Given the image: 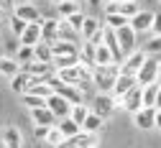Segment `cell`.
Instances as JSON below:
<instances>
[{"label":"cell","mask_w":161,"mask_h":148,"mask_svg":"<svg viewBox=\"0 0 161 148\" xmlns=\"http://www.w3.org/2000/svg\"><path fill=\"white\" fill-rule=\"evenodd\" d=\"M120 77V64H108V67H95L92 72V84L105 92V95H113V87H115V79Z\"/></svg>","instance_id":"obj_1"},{"label":"cell","mask_w":161,"mask_h":148,"mask_svg":"<svg viewBox=\"0 0 161 148\" xmlns=\"http://www.w3.org/2000/svg\"><path fill=\"white\" fill-rule=\"evenodd\" d=\"M158 79H161V61H158L156 56H148L146 64L138 69L136 82H138V87H148V84L158 82Z\"/></svg>","instance_id":"obj_2"},{"label":"cell","mask_w":161,"mask_h":148,"mask_svg":"<svg viewBox=\"0 0 161 148\" xmlns=\"http://www.w3.org/2000/svg\"><path fill=\"white\" fill-rule=\"evenodd\" d=\"M90 110L95 112V115H100L103 120H108L115 110H118V100L113 97V95H105V92H97L95 97H92V105H90Z\"/></svg>","instance_id":"obj_3"},{"label":"cell","mask_w":161,"mask_h":148,"mask_svg":"<svg viewBox=\"0 0 161 148\" xmlns=\"http://www.w3.org/2000/svg\"><path fill=\"white\" fill-rule=\"evenodd\" d=\"M146 59H148V54H146L143 49H136L133 54H128V56L123 59V64H120V74H130V77H136L138 69L146 64Z\"/></svg>","instance_id":"obj_4"},{"label":"cell","mask_w":161,"mask_h":148,"mask_svg":"<svg viewBox=\"0 0 161 148\" xmlns=\"http://www.w3.org/2000/svg\"><path fill=\"white\" fill-rule=\"evenodd\" d=\"M115 36H118V44H120V51H123V56H128V54H133L138 46V33L130 28V23L128 26H123V28H118L115 31Z\"/></svg>","instance_id":"obj_5"},{"label":"cell","mask_w":161,"mask_h":148,"mask_svg":"<svg viewBox=\"0 0 161 148\" xmlns=\"http://www.w3.org/2000/svg\"><path fill=\"white\" fill-rule=\"evenodd\" d=\"M118 107L128 110L130 115H136L138 110H143V87H138V84H136L123 100H118Z\"/></svg>","instance_id":"obj_6"},{"label":"cell","mask_w":161,"mask_h":148,"mask_svg":"<svg viewBox=\"0 0 161 148\" xmlns=\"http://www.w3.org/2000/svg\"><path fill=\"white\" fill-rule=\"evenodd\" d=\"M46 107L54 112V118H56V123H59V120H64V118L72 115V107H74V105H72L69 100H64L62 95H56V92H54V95L46 100Z\"/></svg>","instance_id":"obj_7"},{"label":"cell","mask_w":161,"mask_h":148,"mask_svg":"<svg viewBox=\"0 0 161 148\" xmlns=\"http://www.w3.org/2000/svg\"><path fill=\"white\" fill-rule=\"evenodd\" d=\"M59 26H62L59 18H44L41 20V41H44V44L54 46L59 41Z\"/></svg>","instance_id":"obj_8"},{"label":"cell","mask_w":161,"mask_h":148,"mask_svg":"<svg viewBox=\"0 0 161 148\" xmlns=\"http://www.w3.org/2000/svg\"><path fill=\"white\" fill-rule=\"evenodd\" d=\"M13 13L18 15V18H23L26 20V23H41V13H38V8L33 5V3H26V0H23V3H18L15 8H13Z\"/></svg>","instance_id":"obj_9"},{"label":"cell","mask_w":161,"mask_h":148,"mask_svg":"<svg viewBox=\"0 0 161 148\" xmlns=\"http://www.w3.org/2000/svg\"><path fill=\"white\" fill-rule=\"evenodd\" d=\"M133 125L141 130H151L156 128V107H143L133 115Z\"/></svg>","instance_id":"obj_10"},{"label":"cell","mask_w":161,"mask_h":148,"mask_svg":"<svg viewBox=\"0 0 161 148\" xmlns=\"http://www.w3.org/2000/svg\"><path fill=\"white\" fill-rule=\"evenodd\" d=\"M151 26H153V13L151 10H141L138 15L130 18V28L136 33H151Z\"/></svg>","instance_id":"obj_11"},{"label":"cell","mask_w":161,"mask_h":148,"mask_svg":"<svg viewBox=\"0 0 161 148\" xmlns=\"http://www.w3.org/2000/svg\"><path fill=\"white\" fill-rule=\"evenodd\" d=\"M136 84H138V82H136V77H130V74H120V77L115 79L113 97H115V100H123V97H125V95L136 87Z\"/></svg>","instance_id":"obj_12"},{"label":"cell","mask_w":161,"mask_h":148,"mask_svg":"<svg viewBox=\"0 0 161 148\" xmlns=\"http://www.w3.org/2000/svg\"><path fill=\"white\" fill-rule=\"evenodd\" d=\"M31 120H33V125H38V128H54V125H56V118H54V112L49 107L31 110Z\"/></svg>","instance_id":"obj_13"},{"label":"cell","mask_w":161,"mask_h":148,"mask_svg":"<svg viewBox=\"0 0 161 148\" xmlns=\"http://www.w3.org/2000/svg\"><path fill=\"white\" fill-rule=\"evenodd\" d=\"M18 41H21V46H38L41 44V23H28Z\"/></svg>","instance_id":"obj_14"},{"label":"cell","mask_w":161,"mask_h":148,"mask_svg":"<svg viewBox=\"0 0 161 148\" xmlns=\"http://www.w3.org/2000/svg\"><path fill=\"white\" fill-rule=\"evenodd\" d=\"M54 59H62V56H79V44H72V41H56L51 46Z\"/></svg>","instance_id":"obj_15"},{"label":"cell","mask_w":161,"mask_h":148,"mask_svg":"<svg viewBox=\"0 0 161 148\" xmlns=\"http://www.w3.org/2000/svg\"><path fill=\"white\" fill-rule=\"evenodd\" d=\"M103 26H105V23H100L97 18L87 15V18H85V23H82V28H79V38H82V41H92V36H95L100 28H103Z\"/></svg>","instance_id":"obj_16"},{"label":"cell","mask_w":161,"mask_h":148,"mask_svg":"<svg viewBox=\"0 0 161 148\" xmlns=\"http://www.w3.org/2000/svg\"><path fill=\"white\" fill-rule=\"evenodd\" d=\"M31 84H33V77H31V74H26V72H18V74L10 79V90H13V92H18V95H26Z\"/></svg>","instance_id":"obj_17"},{"label":"cell","mask_w":161,"mask_h":148,"mask_svg":"<svg viewBox=\"0 0 161 148\" xmlns=\"http://www.w3.org/2000/svg\"><path fill=\"white\" fill-rule=\"evenodd\" d=\"M21 143H23L21 130H18L15 125H8L5 133H3V148H21Z\"/></svg>","instance_id":"obj_18"},{"label":"cell","mask_w":161,"mask_h":148,"mask_svg":"<svg viewBox=\"0 0 161 148\" xmlns=\"http://www.w3.org/2000/svg\"><path fill=\"white\" fill-rule=\"evenodd\" d=\"M56 128L62 130V135H64L67 140H72V138H77L79 133H82V125H77L72 118H64V120H59V123H56Z\"/></svg>","instance_id":"obj_19"},{"label":"cell","mask_w":161,"mask_h":148,"mask_svg":"<svg viewBox=\"0 0 161 148\" xmlns=\"http://www.w3.org/2000/svg\"><path fill=\"white\" fill-rule=\"evenodd\" d=\"M18 72H21V64H18L13 56H0V74H3V77L13 79Z\"/></svg>","instance_id":"obj_20"},{"label":"cell","mask_w":161,"mask_h":148,"mask_svg":"<svg viewBox=\"0 0 161 148\" xmlns=\"http://www.w3.org/2000/svg\"><path fill=\"white\" fill-rule=\"evenodd\" d=\"M72 143V148H97V133H79L77 138H72L69 140Z\"/></svg>","instance_id":"obj_21"},{"label":"cell","mask_w":161,"mask_h":148,"mask_svg":"<svg viewBox=\"0 0 161 148\" xmlns=\"http://www.w3.org/2000/svg\"><path fill=\"white\" fill-rule=\"evenodd\" d=\"M33 61H41V64H54V51H51V46L49 44H38V46H33Z\"/></svg>","instance_id":"obj_22"},{"label":"cell","mask_w":161,"mask_h":148,"mask_svg":"<svg viewBox=\"0 0 161 148\" xmlns=\"http://www.w3.org/2000/svg\"><path fill=\"white\" fill-rule=\"evenodd\" d=\"M74 13H79L77 0H62V3L56 5V18H59V20H67V18H72Z\"/></svg>","instance_id":"obj_23"},{"label":"cell","mask_w":161,"mask_h":148,"mask_svg":"<svg viewBox=\"0 0 161 148\" xmlns=\"http://www.w3.org/2000/svg\"><path fill=\"white\" fill-rule=\"evenodd\" d=\"M108 64H118V61H115L113 51L103 44V46H97V51H95V67H108Z\"/></svg>","instance_id":"obj_24"},{"label":"cell","mask_w":161,"mask_h":148,"mask_svg":"<svg viewBox=\"0 0 161 148\" xmlns=\"http://www.w3.org/2000/svg\"><path fill=\"white\" fill-rule=\"evenodd\" d=\"M95 51H97V46L92 44V41H82V46H79V61L95 67Z\"/></svg>","instance_id":"obj_25"},{"label":"cell","mask_w":161,"mask_h":148,"mask_svg":"<svg viewBox=\"0 0 161 148\" xmlns=\"http://www.w3.org/2000/svg\"><path fill=\"white\" fill-rule=\"evenodd\" d=\"M158 90H161V82H153L148 87H143V107H156Z\"/></svg>","instance_id":"obj_26"},{"label":"cell","mask_w":161,"mask_h":148,"mask_svg":"<svg viewBox=\"0 0 161 148\" xmlns=\"http://www.w3.org/2000/svg\"><path fill=\"white\" fill-rule=\"evenodd\" d=\"M90 112H92V110L82 102V105H74V107H72V115H69V118H72L77 125H85V120L90 118Z\"/></svg>","instance_id":"obj_27"},{"label":"cell","mask_w":161,"mask_h":148,"mask_svg":"<svg viewBox=\"0 0 161 148\" xmlns=\"http://www.w3.org/2000/svg\"><path fill=\"white\" fill-rule=\"evenodd\" d=\"M105 125V120L100 118V115H95V112H90V118L85 120V125H82V130L85 133H100V128Z\"/></svg>","instance_id":"obj_28"},{"label":"cell","mask_w":161,"mask_h":148,"mask_svg":"<svg viewBox=\"0 0 161 148\" xmlns=\"http://www.w3.org/2000/svg\"><path fill=\"white\" fill-rule=\"evenodd\" d=\"M59 41H72V44L79 41V33L67 23V20H62V26H59Z\"/></svg>","instance_id":"obj_29"},{"label":"cell","mask_w":161,"mask_h":148,"mask_svg":"<svg viewBox=\"0 0 161 148\" xmlns=\"http://www.w3.org/2000/svg\"><path fill=\"white\" fill-rule=\"evenodd\" d=\"M103 23L108 26V28H113V31H118V28H123V26H128L130 20L125 18V15H120V13H115V15H105V20Z\"/></svg>","instance_id":"obj_30"},{"label":"cell","mask_w":161,"mask_h":148,"mask_svg":"<svg viewBox=\"0 0 161 148\" xmlns=\"http://www.w3.org/2000/svg\"><path fill=\"white\" fill-rule=\"evenodd\" d=\"M8 26H10V31H13V36H15V38H21L28 23H26V20H23V18H18L15 13H10V20H8Z\"/></svg>","instance_id":"obj_31"},{"label":"cell","mask_w":161,"mask_h":148,"mask_svg":"<svg viewBox=\"0 0 161 148\" xmlns=\"http://www.w3.org/2000/svg\"><path fill=\"white\" fill-rule=\"evenodd\" d=\"M67 138L62 135V130H59L56 128V125H54V128H49V133H46V143L51 145V148H59V145H62Z\"/></svg>","instance_id":"obj_32"},{"label":"cell","mask_w":161,"mask_h":148,"mask_svg":"<svg viewBox=\"0 0 161 148\" xmlns=\"http://www.w3.org/2000/svg\"><path fill=\"white\" fill-rule=\"evenodd\" d=\"M21 100H23V105H26V107L28 110H36V107H46V100L44 97H36V95H21Z\"/></svg>","instance_id":"obj_33"},{"label":"cell","mask_w":161,"mask_h":148,"mask_svg":"<svg viewBox=\"0 0 161 148\" xmlns=\"http://www.w3.org/2000/svg\"><path fill=\"white\" fill-rule=\"evenodd\" d=\"M143 51H146L148 56H161V36H151L148 44L143 46Z\"/></svg>","instance_id":"obj_34"},{"label":"cell","mask_w":161,"mask_h":148,"mask_svg":"<svg viewBox=\"0 0 161 148\" xmlns=\"http://www.w3.org/2000/svg\"><path fill=\"white\" fill-rule=\"evenodd\" d=\"M15 61H18V64H31V61H33V46H21V49H18V54H15Z\"/></svg>","instance_id":"obj_35"},{"label":"cell","mask_w":161,"mask_h":148,"mask_svg":"<svg viewBox=\"0 0 161 148\" xmlns=\"http://www.w3.org/2000/svg\"><path fill=\"white\" fill-rule=\"evenodd\" d=\"M141 10H143V8H141L138 3H120V15H125L128 20H130L133 15H138Z\"/></svg>","instance_id":"obj_36"},{"label":"cell","mask_w":161,"mask_h":148,"mask_svg":"<svg viewBox=\"0 0 161 148\" xmlns=\"http://www.w3.org/2000/svg\"><path fill=\"white\" fill-rule=\"evenodd\" d=\"M85 18H87V15H85L82 10H79V13H74L72 18H67V23H69V26H72V28L79 33V28H82V23H85Z\"/></svg>","instance_id":"obj_37"},{"label":"cell","mask_w":161,"mask_h":148,"mask_svg":"<svg viewBox=\"0 0 161 148\" xmlns=\"http://www.w3.org/2000/svg\"><path fill=\"white\" fill-rule=\"evenodd\" d=\"M151 36H161V10L153 13V26H151Z\"/></svg>","instance_id":"obj_38"},{"label":"cell","mask_w":161,"mask_h":148,"mask_svg":"<svg viewBox=\"0 0 161 148\" xmlns=\"http://www.w3.org/2000/svg\"><path fill=\"white\" fill-rule=\"evenodd\" d=\"M46 133H49V128H38V125L33 128V135H36L38 140H46Z\"/></svg>","instance_id":"obj_39"},{"label":"cell","mask_w":161,"mask_h":148,"mask_svg":"<svg viewBox=\"0 0 161 148\" xmlns=\"http://www.w3.org/2000/svg\"><path fill=\"white\" fill-rule=\"evenodd\" d=\"M87 5H92V8H103L105 0H87Z\"/></svg>","instance_id":"obj_40"},{"label":"cell","mask_w":161,"mask_h":148,"mask_svg":"<svg viewBox=\"0 0 161 148\" xmlns=\"http://www.w3.org/2000/svg\"><path fill=\"white\" fill-rule=\"evenodd\" d=\"M156 130H161V110H156Z\"/></svg>","instance_id":"obj_41"},{"label":"cell","mask_w":161,"mask_h":148,"mask_svg":"<svg viewBox=\"0 0 161 148\" xmlns=\"http://www.w3.org/2000/svg\"><path fill=\"white\" fill-rule=\"evenodd\" d=\"M156 110H161V90H158V97H156Z\"/></svg>","instance_id":"obj_42"},{"label":"cell","mask_w":161,"mask_h":148,"mask_svg":"<svg viewBox=\"0 0 161 148\" xmlns=\"http://www.w3.org/2000/svg\"><path fill=\"white\" fill-rule=\"evenodd\" d=\"M3 26H5V23H3V15H0V33H3Z\"/></svg>","instance_id":"obj_43"},{"label":"cell","mask_w":161,"mask_h":148,"mask_svg":"<svg viewBox=\"0 0 161 148\" xmlns=\"http://www.w3.org/2000/svg\"><path fill=\"white\" fill-rule=\"evenodd\" d=\"M120 3H138V0H120Z\"/></svg>","instance_id":"obj_44"},{"label":"cell","mask_w":161,"mask_h":148,"mask_svg":"<svg viewBox=\"0 0 161 148\" xmlns=\"http://www.w3.org/2000/svg\"><path fill=\"white\" fill-rule=\"evenodd\" d=\"M51 3H56V5H59V3H62V0H51Z\"/></svg>","instance_id":"obj_45"},{"label":"cell","mask_w":161,"mask_h":148,"mask_svg":"<svg viewBox=\"0 0 161 148\" xmlns=\"http://www.w3.org/2000/svg\"><path fill=\"white\" fill-rule=\"evenodd\" d=\"M26 3H33V0H26Z\"/></svg>","instance_id":"obj_46"},{"label":"cell","mask_w":161,"mask_h":148,"mask_svg":"<svg viewBox=\"0 0 161 148\" xmlns=\"http://www.w3.org/2000/svg\"><path fill=\"white\" fill-rule=\"evenodd\" d=\"M158 3H161V0H158Z\"/></svg>","instance_id":"obj_47"}]
</instances>
